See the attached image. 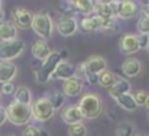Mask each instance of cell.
I'll return each mask as SVG.
<instances>
[{
    "mask_svg": "<svg viewBox=\"0 0 149 136\" xmlns=\"http://www.w3.org/2000/svg\"><path fill=\"white\" fill-rule=\"evenodd\" d=\"M134 100L137 106H145V102L148 100V93L145 90H137L134 94Z\"/></svg>",
    "mask_w": 149,
    "mask_h": 136,
    "instance_id": "cell-31",
    "label": "cell"
},
{
    "mask_svg": "<svg viewBox=\"0 0 149 136\" xmlns=\"http://www.w3.org/2000/svg\"><path fill=\"white\" fill-rule=\"evenodd\" d=\"M31 55L38 62H45L47 58L51 55V49H50L49 43L43 39H38L33 43L31 46Z\"/></svg>",
    "mask_w": 149,
    "mask_h": 136,
    "instance_id": "cell-12",
    "label": "cell"
},
{
    "mask_svg": "<svg viewBox=\"0 0 149 136\" xmlns=\"http://www.w3.org/2000/svg\"><path fill=\"white\" fill-rule=\"evenodd\" d=\"M82 63H84L85 75H100L102 71L107 69V62L105 58L100 56V55H92L90 58H88V60Z\"/></svg>",
    "mask_w": 149,
    "mask_h": 136,
    "instance_id": "cell-9",
    "label": "cell"
},
{
    "mask_svg": "<svg viewBox=\"0 0 149 136\" xmlns=\"http://www.w3.org/2000/svg\"><path fill=\"white\" fill-rule=\"evenodd\" d=\"M77 106H79V110L81 113L82 118L89 119V121L97 119L103 111L102 100H101L100 96L94 94V93H88V94L82 96Z\"/></svg>",
    "mask_w": 149,
    "mask_h": 136,
    "instance_id": "cell-1",
    "label": "cell"
},
{
    "mask_svg": "<svg viewBox=\"0 0 149 136\" xmlns=\"http://www.w3.org/2000/svg\"><path fill=\"white\" fill-rule=\"evenodd\" d=\"M77 29L79 24L73 16H63L56 22V30L62 37H72Z\"/></svg>",
    "mask_w": 149,
    "mask_h": 136,
    "instance_id": "cell-8",
    "label": "cell"
},
{
    "mask_svg": "<svg viewBox=\"0 0 149 136\" xmlns=\"http://www.w3.org/2000/svg\"><path fill=\"white\" fill-rule=\"evenodd\" d=\"M71 4L74 13H80L84 16L90 15L94 10V1H90V0H73L71 1Z\"/></svg>",
    "mask_w": 149,
    "mask_h": 136,
    "instance_id": "cell-20",
    "label": "cell"
},
{
    "mask_svg": "<svg viewBox=\"0 0 149 136\" xmlns=\"http://www.w3.org/2000/svg\"><path fill=\"white\" fill-rule=\"evenodd\" d=\"M137 38H139L140 49H147L148 42H149V36H148V34H139V36H137Z\"/></svg>",
    "mask_w": 149,
    "mask_h": 136,
    "instance_id": "cell-35",
    "label": "cell"
},
{
    "mask_svg": "<svg viewBox=\"0 0 149 136\" xmlns=\"http://www.w3.org/2000/svg\"><path fill=\"white\" fill-rule=\"evenodd\" d=\"M15 90H16V85L13 84V81L4 82V84H1V88H0V92H1V94H4V96L15 94Z\"/></svg>",
    "mask_w": 149,
    "mask_h": 136,
    "instance_id": "cell-32",
    "label": "cell"
},
{
    "mask_svg": "<svg viewBox=\"0 0 149 136\" xmlns=\"http://www.w3.org/2000/svg\"><path fill=\"white\" fill-rule=\"evenodd\" d=\"M141 10H143V13H144V16H148V17H149V1L143 3Z\"/></svg>",
    "mask_w": 149,
    "mask_h": 136,
    "instance_id": "cell-37",
    "label": "cell"
},
{
    "mask_svg": "<svg viewBox=\"0 0 149 136\" xmlns=\"http://www.w3.org/2000/svg\"><path fill=\"white\" fill-rule=\"evenodd\" d=\"M116 79H118V77H116L113 72L109 71V69H105V71H102L100 75H98V84L103 88L110 89V88L115 84Z\"/></svg>",
    "mask_w": 149,
    "mask_h": 136,
    "instance_id": "cell-25",
    "label": "cell"
},
{
    "mask_svg": "<svg viewBox=\"0 0 149 136\" xmlns=\"http://www.w3.org/2000/svg\"><path fill=\"white\" fill-rule=\"evenodd\" d=\"M147 51H148V54H149V42H148V46H147Z\"/></svg>",
    "mask_w": 149,
    "mask_h": 136,
    "instance_id": "cell-43",
    "label": "cell"
},
{
    "mask_svg": "<svg viewBox=\"0 0 149 136\" xmlns=\"http://www.w3.org/2000/svg\"><path fill=\"white\" fill-rule=\"evenodd\" d=\"M137 13V4L132 0H124L120 1V10L118 17L120 18H131Z\"/></svg>",
    "mask_w": 149,
    "mask_h": 136,
    "instance_id": "cell-23",
    "label": "cell"
},
{
    "mask_svg": "<svg viewBox=\"0 0 149 136\" xmlns=\"http://www.w3.org/2000/svg\"><path fill=\"white\" fill-rule=\"evenodd\" d=\"M122 71L127 77H135L141 71V63L137 59H134V58L126 59L122 64Z\"/></svg>",
    "mask_w": 149,
    "mask_h": 136,
    "instance_id": "cell-19",
    "label": "cell"
},
{
    "mask_svg": "<svg viewBox=\"0 0 149 136\" xmlns=\"http://www.w3.org/2000/svg\"><path fill=\"white\" fill-rule=\"evenodd\" d=\"M74 71H76L74 66H72L71 63H68V62H65V60H62V62L58 64L55 72L52 73L51 79L63 80V81H65V80L74 77Z\"/></svg>",
    "mask_w": 149,
    "mask_h": 136,
    "instance_id": "cell-13",
    "label": "cell"
},
{
    "mask_svg": "<svg viewBox=\"0 0 149 136\" xmlns=\"http://www.w3.org/2000/svg\"><path fill=\"white\" fill-rule=\"evenodd\" d=\"M47 98H49V101L51 102L54 110H59V109H62L63 105H64V102H65L64 94H62V93H59V92L52 93V94L50 96V97H47Z\"/></svg>",
    "mask_w": 149,
    "mask_h": 136,
    "instance_id": "cell-27",
    "label": "cell"
},
{
    "mask_svg": "<svg viewBox=\"0 0 149 136\" xmlns=\"http://www.w3.org/2000/svg\"><path fill=\"white\" fill-rule=\"evenodd\" d=\"M135 127L130 122H120L116 127V136H134Z\"/></svg>",
    "mask_w": 149,
    "mask_h": 136,
    "instance_id": "cell-26",
    "label": "cell"
},
{
    "mask_svg": "<svg viewBox=\"0 0 149 136\" xmlns=\"http://www.w3.org/2000/svg\"><path fill=\"white\" fill-rule=\"evenodd\" d=\"M33 17L34 13L31 10H29L28 8L24 7H15L12 9V22L16 25V28L20 29H29L31 28L33 24Z\"/></svg>",
    "mask_w": 149,
    "mask_h": 136,
    "instance_id": "cell-7",
    "label": "cell"
},
{
    "mask_svg": "<svg viewBox=\"0 0 149 136\" xmlns=\"http://www.w3.org/2000/svg\"><path fill=\"white\" fill-rule=\"evenodd\" d=\"M5 110H7V121H9L15 126L29 124V122L33 118L31 106L22 105V103L16 102V101H12L5 107Z\"/></svg>",
    "mask_w": 149,
    "mask_h": 136,
    "instance_id": "cell-2",
    "label": "cell"
},
{
    "mask_svg": "<svg viewBox=\"0 0 149 136\" xmlns=\"http://www.w3.org/2000/svg\"><path fill=\"white\" fill-rule=\"evenodd\" d=\"M60 10H62L63 13H64V16H72V13H74L73 8H72V4H71V1L68 3H62V4L59 5Z\"/></svg>",
    "mask_w": 149,
    "mask_h": 136,
    "instance_id": "cell-33",
    "label": "cell"
},
{
    "mask_svg": "<svg viewBox=\"0 0 149 136\" xmlns=\"http://www.w3.org/2000/svg\"><path fill=\"white\" fill-rule=\"evenodd\" d=\"M25 50V42L22 39H12V41L0 42V62H12L22 55Z\"/></svg>",
    "mask_w": 149,
    "mask_h": 136,
    "instance_id": "cell-5",
    "label": "cell"
},
{
    "mask_svg": "<svg viewBox=\"0 0 149 136\" xmlns=\"http://www.w3.org/2000/svg\"><path fill=\"white\" fill-rule=\"evenodd\" d=\"M119 50L124 55H132L140 50L137 34H124L119 41Z\"/></svg>",
    "mask_w": 149,
    "mask_h": 136,
    "instance_id": "cell-10",
    "label": "cell"
},
{
    "mask_svg": "<svg viewBox=\"0 0 149 136\" xmlns=\"http://www.w3.org/2000/svg\"><path fill=\"white\" fill-rule=\"evenodd\" d=\"M128 93H131V84H130L128 80L120 79V77H118L115 84L109 89V96L113 100H116L118 97H120L123 94H128Z\"/></svg>",
    "mask_w": 149,
    "mask_h": 136,
    "instance_id": "cell-14",
    "label": "cell"
},
{
    "mask_svg": "<svg viewBox=\"0 0 149 136\" xmlns=\"http://www.w3.org/2000/svg\"><path fill=\"white\" fill-rule=\"evenodd\" d=\"M109 5L111 8V12H113L114 17H118L119 10H120V1L118 0H113V1H109Z\"/></svg>",
    "mask_w": 149,
    "mask_h": 136,
    "instance_id": "cell-34",
    "label": "cell"
},
{
    "mask_svg": "<svg viewBox=\"0 0 149 136\" xmlns=\"http://www.w3.org/2000/svg\"><path fill=\"white\" fill-rule=\"evenodd\" d=\"M17 75V66L12 62H0V84L10 82Z\"/></svg>",
    "mask_w": 149,
    "mask_h": 136,
    "instance_id": "cell-15",
    "label": "cell"
},
{
    "mask_svg": "<svg viewBox=\"0 0 149 136\" xmlns=\"http://www.w3.org/2000/svg\"><path fill=\"white\" fill-rule=\"evenodd\" d=\"M134 136H148L147 134H143V132H140V134H136V135H134Z\"/></svg>",
    "mask_w": 149,
    "mask_h": 136,
    "instance_id": "cell-40",
    "label": "cell"
},
{
    "mask_svg": "<svg viewBox=\"0 0 149 136\" xmlns=\"http://www.w3.org/2000/svg\"><path fill=\"white\" fill-rule=\"evenodd\" d=\"M17 38V28L12 21H3L0 22V42L12 41Z\"/></svg>",
    "mask_w": 149,
    "mask_h": 136,
    "instance_id": "cell-16",
    "label": "cell"
},
{
    "mask_svg": "<svg viewBox=\"0 0 149 136\" xmlns=\"http://www.w3.org/2000/svg\"><path fill=\"white\" fill-rule=\"evenodd\" d=\"M115 102L118 103L120 109H123V110H126V111H130V113L135 111L137 107H139V106L136 105V102H135L134 96H132L131 93H128V94H123V96H120V97H118L115 100Z\"/></svg>",
    "mask_w": 149,
    "mask_h": 136,
    "instance_id": "cell-24",
    "label": "cell"
},
{
    "mask_svg": "<svg viewBox=\"0 0 149 136\" xmlns=\"http://www.w3.org/2000/svg\"><path fill=\"white\" fill-rule=\"evenodd\" d=\"M0 136H1V135H0Z\"/></svg>",
    "mask_w": 149,
    "mask_h": 136,
    "instance_id": "cell-45",
    "label": "cell"
},
{
    "mask_svg": "<svg viewBox=\"0 0 149 136\" xmlns=\"http://www.w3.org/2000/svg\"><path fill=\"white\" fill-rule=\"evenodd\" d=\"M94 16L100 17L101 20H111L114 18L111 8L109 5V1H94Z\"/></svg>",
    "mask_w": 149,
    "mask_h": 136,
    "instance_id": "cell-21",
    "label": "cell"
},
{
    "mask_svg": "<svg viewBox=\"0 0 149 136\" xmlns=\"http://www.w3.org/2000/svg\"><path fill=\"white\" fill-rule=\"evenodd\" d=\"M62 55L60 52H51L49 58H47L45 62L41 63L39 68H37L34 71V76H36V80L37 82L39 84H46L50 79H51L52 73L55 72L58 64L62 62Z\"/></svg>",
    "mask_w": 149,
    "mask_h": 136,
    "instance_id": "cell-3",
    "label": "cell"
},
{
    "mask_svg": "<svg viewBox=\"0 0 149 136\" xmlns=\"http://www.w3.org/2000/svg\"><path fill=\"white\" fill-rule=\"evenodd\" d=\"M148 119H149V114H148Z\"/></svg>",
    "mask_w": 149,
    "mask_h": 136,
    "instance_id": "cell-44",
    "label": "cell"
},
{
    "mask_svg": "<svg viewBox=\"0 0 149 136\" xmlns=\"http://www.w3.org/2000/svg\"><path fill=\"white\" fill-rule=\"evenodd\" d=\"M101 26H102V20L97 16H89V17H84L80 21V26L81 31L84 33H92L95 30H101Z\"/></svg>",
    "mask_w": 149,
    "mask_h": 136,
    "instance_id": "cell-18",
    "label": "cell"
},
{
    "mask_svg": "<svg viewBox=\"0 0 149 136\" xmlns=\"http://www.w3.org/2000/svg\"><path fill=\"white\" fill-rule=\"evenodd\" d=\"M68 135L70 136H86L88 135L86 127L82 123L72 124V126L68 127Z\"/></svg>",
    "mask_w": 149,
    "mask_h": 136,
    "instance_id": "cell-28",
    "label": "cell"
},
{
    "mask_svg": "<svg viewBox=\"0 0 149 136\" xmlns=\"http://www.w3.org/2000/svg\"><path fill=\"white\" fill-rule=\"evenodd\" d=\"M1 10H3V1L0 0V12H1Z\"/></svg>",
    "mask_w": 149,
    "mask_h": 136,
    "instance_id": "cell-41",
    "label": "cell"
},
{
    "mask_svg": "<svg viewBox=\"0 0 149 136\" xmlns=\"http://www.w3.org/2000/svg\"><path fill=\"white\" fill-rule=\"evenodd\" d=\"M145 107L149 110V94H148V100H147V102H145Z\"/></svg>",
    "mask_w": 149,
    "mask_h": 136,
    "instance_id": "cell-39",
    "label": "cell"
},
{
    "mask_svg": "<svg viewBox=\"0 0 149 136\" xmlns=\"http://www.w3.org/2000/svg\"><path fill=\"white\" fill-rule=\"evenodd\" d=\"M82 90V82L76 77L63 81V93L68 97H77Z\"/></svg>",
    "mask_w": 149,
    "mask_h": 136,
    "instance_id": "cell-17",
    "label": "cell"
},
{
    "mask_svg": "<svg viewBox=\"0 0 149 136\" xmlns=\"http://www.w3.org/2000/svg\"><path fill=\"white\" fill-rule=\"evenodd\" d=\"M137 30L140 34H148L149 36V17L143 15L137 20Z\"/></svg>",
    "mask_w": 149,
    "mask_h": 136,
    "instance_id": "cell-29",
    "label": "cell"
},
{
    "mask_svg": "<svg viewBox=\"0 0 149 136\" xmlns=\"http://www.w3.org/2000/svg\"><path fill=\"white\" fill-rule=\"evenodd\" d=\"M41 136H50V135H49V132H47V131H45V130H42Z\"/></svg>",
    "mask_w": 149,
    "mask_h": 136,
    "instance_id": "cell-38",
    "label": "cell"
},
{
    "mask_svg": "<svg viewBox=\"0 0 149 136\" xmlns=\"http://www.w3.org/2000/svg\"><path fill=\"white\" fill-rule=\"evenodd\" d=\"M42 128L34 126V124H28V126L24 128L22 136H41Z\"/></svg>",
    "mask_w": 149,
    "mask_h": 136,
    "instance_id": "cell-30",
    "label": "cell"
},
{
    "mask_svg": "<svg viewBox=\"0 0 149 136\" xmlns=\"http://www.w3.org/2000/svg\"><path fill=\"white\" fill-rule=\"evenodd\" d=\"M31 29L41 39H49L52 37L54 33V22L52 18L49 13L46 12H39L36 13L33 17V24H31Z\"/></svg>",
    "mask_w": 149,
    "mask_h": 136,
    "instance_id": "cell-4",
    "label": "cell"
},
{
    "mask_svg": "<svg viewBox=\"0 0 149 136\" xmlns=\"http://www.w3.org/2000/svg\"><path fill=\"white\" fill-rule=\"evenodd\" d=\"M60 118H62V121L64 122L65 124H68V126L81 123V121L84 119L77 105H68V106H65V107H63L62 111H60Z\"/></svg>",
    "mask_w": 149,
    "mask_h": 136,
    "instance_id": "cell-11",
    "label": "cell"
},
{
    "mask_svg": "<svg viewBox=\"0 0 149 136\" xmlns=\"http://www.w3.org/2000/svg\"><path fill=\"white\" fill-rule=\"evenodd\" d=\"M4 136H16L15 134H7V135H4Z\"/></svg>",
    "mask_w": 149,
    "mask_h": 136,
    "instance_id": "cell-42",
    "label": "cell"
},
{
    "mask_svg": "<svg viewBox=\"0 0 149 136\" xmlns=\"http://www.w3.org/2000/svg\"><path fill=\"white\" fill-rule=\"evenodd\" d=\"M7 122V110H5L4 106L0 105V127Z\"/></svg>",
    "mask_w": 149,
    "mask_h": 136,
    "instance_id": "cell-36",
    "label": "cell"
},
{
    "mask_svg": "<svg viewBox=\"0 0 149 136\" xmlns=\"http://www.w3.org/2000/svg\"><path fill=\"white\" fill-rule=\"evenodd\" d=\"M13 97H15L16 102L31 106V92L28 86H25V85H20V86L16 88Z\"/></svg>",
    "mask_w": 149,
    "mask_h": 136,
    "instance_id": "cell-22",
    "label": "cell"
},
{
    "mask_svg": "<svg viewBox=\"0 0 149 136\" xmlns=\"http://www.w3.org/2000/svg\"><path fill=\"white\" fill-rule=\"evenodd\" d=\"M31 113H33V118L37 122L45 123V122L50 121L54 116L55 110L52 107L51 102L49 101V98L41 97L31 105Z\"/></svg>",
    "mask_w": 149,
    "mask_h": 136,
    "instance_id": "cell-6",
    "label": "cell"
}]
</instances>
